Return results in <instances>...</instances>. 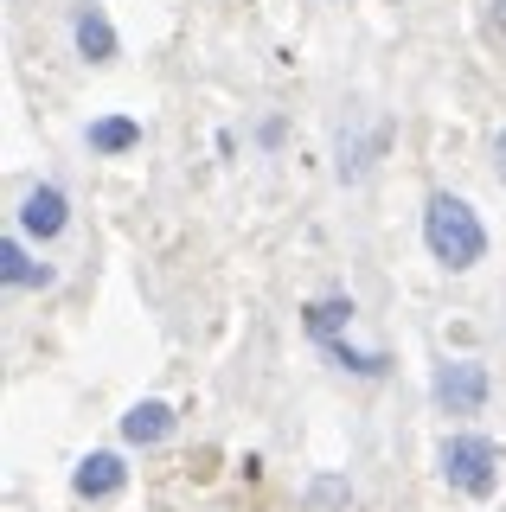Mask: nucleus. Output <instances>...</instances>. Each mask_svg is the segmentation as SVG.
Returning <instances> with one entry per match:
<instances>
[{
    "mask_svg": "<svg viewBox=\"0 0 506 512\" xmlns=\"http://www.w3.org/2000/svg\"><path fill=\"white\" fill-rule=\"evenodd\" d=\"M423 244L442 269H474L487 256V231L481 218H474L468 199H455V192H436L430 212H423Z\"/></svg>",
    "mask_w": 506,
    "mask_h": 512,
    "instance_id": "nucleus-1",
    "label": "nucleus"
},
{
    "mask_svg": "<svg viewBox=\"0 0 506 512\" xmlns=\"http://www.w3.org/2000/svg\"><path fill=\"white\" fill-rule=\"evenodd\" d=\"M436 468H442L449 487H462L468 500H487L494 480H500V448L487 442V436H449V442H442V455H436Z\"/></svg>",
    "mask_w": 506,
    "mask_h": 512,
    "instance_id": "nucleus-2",
    "label": "nucleus"
},
{
    "mask_svg": "<svg viewBox=\"0 0 506 512\" xmlns=\"http://www.w3.org/2000/svg\"><path fill=\"white\" fill-rule=\"evenodd\" d=\"M436 404L449 416H474L487 404V365H474V359L442 365V372H436Z\"/></svg>",
    "mask_w": 506,
    "mask_h": 512,
    "instance_id": "nucleus-3",
    "label": "nucleus"
},
{
    "mask_svg": "<svg viewBox=\"0 0 506 512\" xmlns=\"http://www.w3.org/2000/svg\"><path fill=\"white\" fill-rule=\"evenodd\" d=\"M65 218H71V205H65V192H58V186H33L20 199V224L33 237H58V231H65Z\"/></svg>",
    "mask_w": 506,
    "mask_h": 512,
    "instance_id": "nucleus-4",
    "label": "nucleus"
},
{
    "mask_svg": "<svg viewBox=\"0 0 506 512\" xmlns=\"http://www.w3.org/2000/svg\"><path fill=\"white\" fill-rule=\"evenodd\" d=\"M122 487H129L122 455H90V461H77V493H84V500H116Z\"/></svg>",
    "mask_w": 506,
    "mask_h": 512,
    "instance_id": "nucleus-5",
    "label": "nucleus"
},
{
    "mask_svg": "<svg viewBox=\"0 0 506 512\" xmlns=\"http://www.w3.org/2000/svg\"><path fill=\"white\" fill-rule=\"evenodd\" d=\"M122 436H129L135 448L167 442V436H173V410H167V404H135L129 416H122Z\"/></svg>",
    "mask_w": 506,
    "mask_h": 512,
    "instance_id": "nucleus-6",
    "label": "nucleus"
},
{
    "mask_svg": "<svg viewBox=\"0 0 506 512\" xmlns=\"http://www.w3.org/2000/svg\"><path fill=\"white\" fill-rule=\"evenodd\" d=\"M71 32H77V52H84L90 64L116 58V26H109L97 7H84V13H77V26H71Z\"/></svg>",
    "mask_w": 506,
    "mask_h": 512,
    "instance_id": "nucleus-7",
    "label": "nucleus"
},
{
    "mask_svg": "<svg viewBox=\"0 0 506 512\" xmlns=\"http://www.w3.org/2000/svg\"><path fill=\"white\" fill-rule=\"evenodd\" d=\"M0 276H7V288H45V282H52V269H39L33 256L7 237V244H0Z\"/></svg>",
    "mask_w": 506,
    "mask_h": 512,
    "instance_id": "nucleus-8",
    "label": "nucleus"
},
{
    "mask_svg": "<svg viewBox=\"0 0 506 512\" xmlns=\"http://www.w3.org/2000/svg\"><path fill=\"white\" fill-rule=\"evenodd\" d=\"M135 141H141V128L129 116H103L97 128H90V148L97 154H122V148H135Z\"/></svg>",
    "mask_w": 506,
    "mask_h": 512,
    "instance_id": "nucleus-9",
    "label": "nucleus"
},
{
    "mask_svg": "<svg viewBox=\"0 0 506 512\" xmlns=\"http://www.w3.org/2000/svg\"><path fill=\"white\" fill-rule=\"evenodd\" d=\"M340 327H353V301H314V308H308V333H314V340H334V333Z\"/></svg>",
    "mask_w": 506,
    "mask_h": 512,
    "instance_id": "nucleus-10",
    "label": "nucleus"
},
{
    "mask_svg": "<svg viewBox=\"0 0 506 512\" xmlns=\"http://www.w3.org/2000/svg\"><path fill=\"white\" fill-rule=\"evenodd\" d=\"M494 26H500V32H506V0H494Z\"/></svg>",
    "mask_w": 506,
    "mask_h": 512,
    "instance_id": "nucleus-11",
    "label": "nucleus"
},
{
    "mask_svg": "<svg viewBox=\"0 0 506 512\" xmlns=\"http://www.w3.org/2000/svg\"><path fill=\"white\" fill-rule=\"evenodd\" d=\"M500 180H506V135H500Z\"/></svg>",
    "mask_w": 506,
    "mask_h": 512,
    "instance_id": "nucleus-12",
    "label": "nucleus"
}]
</instances>
